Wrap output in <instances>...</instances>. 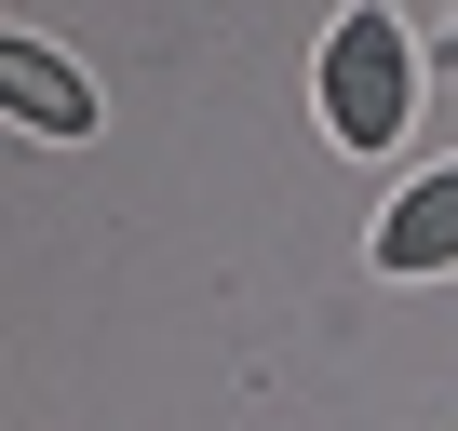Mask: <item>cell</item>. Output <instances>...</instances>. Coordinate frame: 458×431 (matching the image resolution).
I'll list each match as a JSON object with an SVG mask.
<instances>
[{
    "label": "cell",
    "instance_id": "3957f363",
    "mask_svg": "<svg viewBox=\"0 0 458 431\" xmlns=\"http://www.w3.org/2000/svg\"><path fill=\"white\" fill-rule=\"evenodd\" d=\"M0 108H14L28 135H95V81H81L55 41H28V28L0 41Z\"/></svg>",
    "mask_w": 458,
    "mask_h": 431
},
{
    "label": "cell",
    "instance_id": "7a4b0ae2",
    "mask_svg": "<svg viewBox=\"0 0 458 431\" xmlns=\"http://www.w3.org/2000/svg\"><path fill=\"white\" fill-rule=\"evenodd\" d=\"M377 270H391V283L458 270V162H445V175H418V189H391V216H377Z\"/></svg>",
    "mask_w": 458,
    "mask_h": 431
},
{
    "label": "cell",
    "instance_id": "6da1fadb",
    "mask_svg": "<svg viewBox=\"0 0 458 431\" xmlns=\"http://www.w3.org/2000/svg\"><path fill=\"white\" fill-rule=\"evenodd\" d=\"M310 95H324V135H337V148H391V135H404V108H418V55H404V14H391V0H351V14L324 28Z\"/></svg>",
    "mask_w": 458,
    "mask_h": 431
}]
</instances>
